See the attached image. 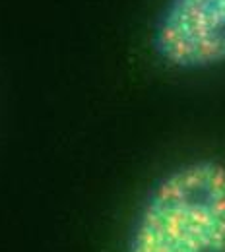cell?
<instances>
[{
	"label": "cell",
	"mask_w": 225,
	"mask_h": 252,
	"mask_svg": "<svg viewBox=\"0 0 225 252\" xmlns=\"http://www.w3.org/2000/svg\"><path fill=\"white\" fill-rule=\"evenodd\" d=\"M127 252H225V163L194 159L144 202Z\"/></svg>",
	"instance_id": "cell-1"
},
{
	"label": "cell",
	"mask_w": 225,
	"mask_h": 252,
	"mask_svg": "<svg viewBox=\"0 0 225 252\" xmlns=\"http://www.w3.org/2000/svg\"><path fill=\"white\" fill-rule=\"evenodd\" d=\"M152 45L161 63L175 70L225 64V0H169Z\"/></svg>",
	"instance_id": "cell-2"
}]
</instances>
